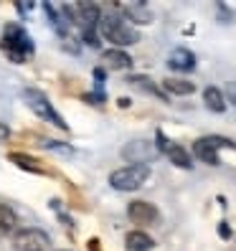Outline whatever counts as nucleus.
<instances>
[{"label": "nucleus", "mask_w": 236, "mask_h": 251, "mask_svg": "<svg viewBox=\"0 0 236 251\" xmlns=\"http://www.w3.org/2000/svg\"><path fill=\"white\" fill-rule=\"evenodd\" d=\"M51 239L43 228H21L13 236V249L16 251H49Z\"/></svg>", "instance_id": "obj_5"}, {"label": "nucleus", "mask_w": 236, "mask_h": 251, "mask_svg": "<svg viewBox=\"0 0 236 251\" xmlns=\"http://www.w3.org/2000/svg\"><path fill=\"white\" fill-rule=\"evenodd\" d=\"M105 66L114 69V71H127V69H132V56L125 53L122 49H109V51H105Z\"/></svg>", "instance_id": "obj_13"}, {"label": "nucleus", "mask_w": 236, "mask_h": 251, "mask_svg": "<svg viewBox=\"0 0 236 251\" xmlns=\"http://www.w3.org/2000/svg\"><path fill=\"white\" fill-rule=\"evenodd\" d=\"M43 10L49 13L51 25L58 31V36H61V38H69V21H66L64 13H61V5H58V13H56V5H53V3H43Z\"/></svg>", "instance_id": "obj_15"}, {"label": "nucleus", "mask_w": 236, "mask_h": 251, "mask_svg": "<svg viewBox=\"0 0 236 251\" xmlns=\"http://www.w3.org/2000/svg\"><path fill=\"white\" fill-rule=\"evenodd\" d=\"M155 147L147 140H132L122 147V157L132 160V165H147V160H153Z\"/></svg>", "instance_id": "obj_9"}, {"label": "nucleus", "mask_w": 236, "mask_h": 251, "mask_svg": "<svg viewBox=\"0 0 236 251\" xmlns=\"http://www.w3.org/2000/svg\"><path fill=\"white\" fill-rule=\"evenodd\" d=\"M155 150L157 152H163L173 165H178V168H185V170H190L193 168V160H190V155H188V150L185 147H181L178 142H173V140H168L163 132L157 129V135H155Z\"/></svg>", "instance_id": "obj_6"}, {"label": "nucleus", "mask_w": 236, "mask_h": 251, "mask_svg": "<svg viewBox=\"0 0 236 251\" xmlns=\"http://www.w3.org/2000/svg\"><path fill=\"white\" fill-rule=\"evenodd\" d=\"M16 226H18V216H16V211H13L10 205L0 203V239L10 236L13 231H16Z\"/></svg>", "instance_id": "obj_16"}, {"label": "nucleus", "mask_w": 236, "mask_h": 251, "mask_svg": "<svg viewBox=\"0 0 236 251\" xmlns=\"http://www.w3.org/2000/svg\"><path fill=\"white\" fill-rule=\"evenodd\" d=\"M0 49H3L8 53L10 61H16V64H23L26 58L33 56V51H36L31 36H28L18 23H8L3 28V41H0Z\"/></svg>", "instance_id": "obj_2"}, {"label": "nucleus", "mask_w": 236, "mask_h": 251, "mask_svg": "<svg viewBox=\"0 0 236 251\" xmlns=\"http://www.w3.org/2000/svg\"><path fill=\"white\" fill-rule=\"evenodd\" d=\"M130 84L137 86V89H142V92H147V94H155V97H160V99H165V94L160 92V86H155L147 76H130Z\"/></svg>", "instance_id": "obj_19"}, {"label": "nucleus", "mask_w": 236, "mask_h": 251, "mask_svg": "<svg viewBox=\"0 0 236 251\" xmlns=\"http://www.w3.org/2000/svg\"><path fill=\"white\" fill-rule=\"evenodd\" d=\"M127 216H130V221H135L137 226H153V224H157L160 211L147 201H132L127 205Z\"/></svg>", "instance_id": "obj_8"}, {"label": "nucleus", "mask_w": 236, "mask_h": 251, "mask_svg": "<svg viewBox=\"0 0 236 251\" xmlns=\"http://www.w3.org/2000/svg\"><path fill=\"white\" fill-rule=\"evenodd\" d=\"M38 145H41V147H46V150H61V152H66V155H74V147H71V145L53 142V140H49V137H43Z\"/></svg>", "instance_id": "obj_20"}, {"label": "nucleus", "mask_w": 236, "mask_h": 251, "mask_svg": "<svg viewBox=\"0 0 236 251\" xmlns=\"http://www.w3.org/2000/svg\"><path fill=\"white\" fill-rule=\"evenodd\" d=\"M218 233L224 236V239H229V236H231V228H229L226 224H221V226H218Z\"/></svg>", "instance_id": "obj_23"}, {"label": "nucleus", "mask_w": 236, "mask_h": 251, "mask_svg": "<svg viewBox=\"0 0 236 251\" xmlns=\"http://www.w3.org/2000/svg\"><path fill=\"white\" fill-rule=\"evenodd\" d=\"M125 249L127 251H153L155 249V241L147 236L145 231H130L127 236H125Z\"/></svg>", "instance_id": "obj_12"}, {"label": "nucleus", "mask_w": 236, "mask_h": 251, "mask_svg": "<svg viewBox=\"0 0 236 251\" xmlns=\"http://www.w3.org/2000/svg\"><path fill=\"white\" fill-rule=\"evenodd\" d=\"M10 137V127L8 125H3V122H0V142H5Z\"/></svg>", "instance_id": "obj_21"}, {"label": "nucleus", "mask_w": 236, "mask_h": 251, "mask_svg": "<svg viewBox=\"0 0 236 251\" xmlns=\"http://www.w3.org/2000/svg\"><path fill=\"white\" fill-rule=\"evenodd\" d=\"M168 66L178 74H188L196 69V53L188 51V49H175L170 56H168Z\"/></svg>", "instance_id": "obj_11"}, {"label": "nucleus", "mask_w": 236, "mask_h": 251, "mask_svg": "<svg viewBox=\"0 0 236 251\" xmlns=\"http://www.w3.org/2000/svg\"><path fill=\"white\" fill-rule=\"evenodd\" d=\"M117 10L125 13V18L132 23H150L153 21V10L147 3H114Z\"/></svg>", "instance_id": "obj_10"}, {"label": "nucleus", "mask_w": 236, "mask_h": 251, "mask_svg": "<svg viewBox=\"0 0 236 251\" xmlns=\"http://www.w3.org/2000/svg\"><path fill=\"white\" fill-rule=\"evenodd\" d=\"M203 104H206V109H211L216 114H224L226 112V97H224V92H221L218 86H206Z\"/></svg>", "instance_id": "obj_14"}, {"label": "nucleus", "mask_w": 236, "mask_h": 251, "mask_svg": "<svg viewBox=\"0 0 236 251\" xmlns=\"http://www.w3.org/2000/svg\"><path fill=\"white\" fill-rule=\"evenodd\" d=\"M163 86H165L168 94H175V97H188V94L196 92V86L190 84L188 79H165Z\"/></svg>", "instance_id": "obj_17"}, {"label": "nucleus", "mask_w": 236, "mask_h": 251, "mask_svg": "<svg viewBox=\"0 0 236 251\" xmlns=\"http://www.w3.org/2000/svg\"><path fill=\"white\" fill-rule=\"evenodd\" d=\"M10 162L13 165H18L28 173H43V165L38 160H33L31 155H26V152H10Z\"/></svg>", "instance_id": "obj_18"}, {"label": "nucleus", "mask_w": 236, "mask_h": 251, "mask_svg": "<svg viewBox=\"0 0 236 251\" xmlns=\"http://www.w3.org/2000/svg\"><path fill=\"white\" fill-rule=\"evenodd\" d=\"M23 99H26V104L31 107V112L38 117V120H46L49 125L64 129V132L69 129V125L64 122V117L53 109V104L46 99V94H43V92H38V89H26V92H23Z\"/></svg>", "instance_id": "obj_4"}, {"label": "nucleus", "mask_w": 236, "mask_h": 251, "mask_svg": "<svg viewBox=\"0 0 236 251\" xmlns=\"http://www.w3.org/2000/svg\"><path fill=\"white\" fill-rule=\"evenodd\" d=\"M147 178H150V165H125L109 175V185L122 193H132V190L142 188Z\"/></svg>", "instance_id": "obj_3"}, {"label": "nucleus", "mask_w": 236, "mask_h": 251, "mask_svg": "<svg viewBox=\"0 0 236 251\" xmlns=\"http://www.w3.org/2000/svg\"><path fill=\"white\" fill-rule=\"evenodd\" d=\"M99 31L109 43H114V49H122V46H132V43L140 41V33L132 28V23L120 16V13H109V16H102L99 23Z\"/></svg>", "instance_id": "obj_1"}, {"label": "nucleus", "mask_w": 236, "mask_h": 251, "mask_svg": "<svg viewBox=\"0 0 236 251\" xmlns=\"http://www.w3.org/2000/svg\"><path fill=\"white\" fill-rule=\"evenodd\" d=\"M221 147H234V142L226 140V137H218V135H209V137L196 140L193 155L203 162H209V165H218V150Z\"/></svg>", "instance_id": "obj_7"}, {"label": "nucleus", "mask_w": 236, "mask_h": 251, "mask_svg": "<svg viewBox=\"0 0 236 251\" xmlns=\"http://www.w3.org/2000/svg\"><path fill=\"white\" fill-rule=\"evenodd\" d=\"M16 8H18L21 13H28V10H33L36 5H33V3H16Z\"/></svg>", "instance_id": "obj_22"}, {"label": "nucleus", "mask_w": 236, "mask_h": 251, "mask_svg": "<svg viewBox=\"0 0 236 251\" xmlns=\"http://www.w3.org/2000/svg\"><path fill=\"white\" fill-rule=\"evenodd\" d=\"M229 92H231V97H229V99L236 104V84H229Z\"/></svg>", "instance_id": "obj_24"}]
</instances>
